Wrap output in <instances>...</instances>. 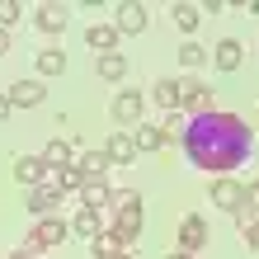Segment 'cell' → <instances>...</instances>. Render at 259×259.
<instances>
[{"mask_svg":"<svg viewBox=\"0 0 259 259\" xmlns=\"http://www.w3.org/2000/svg\"><path fill=\"white\" fill-rule=\"evenodd\" d=\"M179 146H184L189 165H198V170H207V175L222 179V175H231V170L245 165L250 146H254V132L245 127V118L212 109V113H198V118L184 123Z\"/></svg>","mask_w":259,"mask_h":259,"instance_id":"cell-1","label":"cell"},{"mask_svg":"<svg viewBox=\"0 0 259 259\" xmlns=\"http://www.w3.org/2000/svg\"><path fill=\"white\" fill-rule=\"evenodd\" d=\"M142 198H137L132 189H123V193H113V231L123 236V245H132L137 236H142Z\"/></svg>","mask_w":259,"mask_h":259,"instance_id":"cell-2","label":"cell"},{"mask_svg":"<svg viewBox=\"0 0 259 259\" xmlns=\"http://www.w3.org/2000/svg\"><path fill=\"white\" fill-rule=\"evenodd\" d=\"M207 193H212V203H217L226 217H240V222H245V184H236L231 175H222V179H212Z\"/></svg>","mask_w":259,"mask_h":259,"instance_id":"cell-3","label":"cell"},{"mask_svg":"<svg viewBox=\"0 0 259 259\" xmlns=\"http://www.w3.org/2000/svg\"><path fill=\"white\" fill-rule=\"evenodd\" d=\"M179 113L184 118H198V113H212V90L198 85V80H179Z\"/></svg>","mask_w":259,"mask_h":259,"instance_id":"cell-4","label":"cell"},{"mask_svg":"<svg viewBox=\"0 0 259 259\" xmlns=\"http://www.w3.org/2000/svg\"><path fill=\"white\" fill-rule=\"evenodd\" d=\"M66 236H71V226L62 217H42L33 226V236H28V250H52V245H62Z\"/></svg>","mask_w":259,"mask_h":259,"instance_id":"cell-5","label":"cell"},{"mask_svg":"<svg viewBox=\"0 0 259 259\" xmlns=\"http://www.w3.org/2000/svg\"><path fill=\"white\" fill-rule=\"evenodd\" d=\"M142 109H146V95H142V90H118V95H113V123H118V127L137 123Z\"/></svg>","mask_w":259,"mask_h":259,"instance_id":"cell-6","label":"cell"},{"mask_svg":"<svg viewBox=\"0 0 259 259\" xmlns=\"http://www.w3.org/2000/svg\"><path fill=\"white\" fill-rule=\"evenodd\" d=\"M113 14H118V19H113L118 38H123V33H146V5H142V0H123Z\"/></svg>","mask_w":259,"mask_h":259,"instance_id":"cell-7","label":"cell"},{"mask_svg":"<svg viewBox=\"0 0 259 259\" xmlns=\"http://www.w3.org/2000/svg\"><path fill=\"white\" fill-rule=\"evenodd\" d=\"M203 245H207V222L189 212V217L179 222V250H184V254H198Z\"/></svg>","mask_w":259,"mask_h":259,"instance_id":"cell-8","label":"cell"},{"mask_svg":"<svg viewBox=\"0 0 259 259\" xmlns=\"http://www.w3.org/2000/svg\"><path fill=\"white\" fill-rule=\"evenodd\" d=\"M42 99H48V85L42 80H14L10 85V104L14 109H38Z\"/></svg>","mask_w":259,"mask_h":259,"instance_id":"cell-9","label":"cell"},{"mask_svg":"<svg viewBox=\"0 0 259 259\" xmlns=\"http://www.w3.org/2000/svg\"><path fill=\"white\" fill-rule=\"evenodd\" d=\"M104 156H109L113 165H132V160H137V142H132V132H123V127H113V137H109V146H104Z\"/></svg>","mask_w":259,"mask_h":259,"instance_id":"cell-10","label":"cell"},{"mask_svg":"<svg viewBox=\"0 0 259 259\" xmlns=\"http://www.w3.org/2000/svg\"><path fill=\"white\" fill-rule=\"evenodd\" d=\"M80 207H90V212L113 207V189L104 184V179H85V189H80Z\"/></svg>","mask_w":259,"mask_h":259,"instance_id":"cell-11","label":"cell"},{"mask_svg":"<svg viewBox=\"0 0 259 259\" xmlns=\"http://www.w3.org/2000/svg\"><path fill=\"white\" fill-rule=\"evenodd\" d=\"M212 62H217V71H240V62H245V48H240L236 38H222L217 48H212Z\"/></svg>","mask_w":259,"mask_h":259,"instance_id":"cell-12","label":"cell"},{"mask_svg":"<svg viewBox=\"0 0 259 259\" xmlns=\"http://www.w3.org/2000/svg\"><path fill=\"white\" fill-rule=\"evenodd\" d=\"M62 203V193H52V189H28V198H24V207L33 212V222H42V217H52V207Z\"/></svg>","mask_w":259,"mask_h":259,"instance_id":"cell-13","label":"cell"},{"mask_svg":"<svg viewBox=\"0 0 259 259\" xmlns=\"http://www.w3.org/2000/svg\"><path fill=\"white\" fill-rule=\"evenodd\" d=\"M85 42H90L99 57H104V52H118V28H113V24H90V28H85Z\"/></svg>","mask_w":259,"mask_h":259,"instance_id":"cell-14","label":"cell"},{"mask_svg":"<svg viewBox=\"0 0 259 259\" xmlns=\"http://www.w3.org/2000/svg\"><path fill=\"white\" fill-rule=\"evenodd\" d=\"M90 250H95V259H113V254H127V245H123V236L113 231V226H104V231L90 240Z\"/></svg>","mask_w":259,"mask_h":259,"instance_id":"cell-15","label":"cell"},{"mask_svg":"<svg viewBox=\"0 0 259 259\" xmlns=\"http://www.w3.org/2000/svg\"><path fill=\"white\" fill-rule=\"evenodd\" d=\"M14 179L28 189H38L42 184V156H14Z\"/></svg>","mask_w":259,"mask_h":259,"instance_id":"cell-16","label":"cell"},{"mask_svg":"<svg viewBox=\"0 0 259 259\" xmlns=\"http://www.w3.org/2000/svg\"><path fill=\"white\" fill-rule=\"evenodd\" d=\"M71 231L80 236V240H95L104 231V222H99V212H90V207H75V222H71Z\"/></svg>","mask_w":259,"mask_h":259,"instance_id":"cell-17","label":"cell"},{"mask_svg":"<svg viewBox=\"0 0 259 259\" xmlns=\"http://www.w3.org/2000/svg\"><path fill=\"white\" fill-rule=\"evenodd\" d=\"M33 19H38L42 33H62V28H66V5H38Z\"/></svg>","mask_w":259,"mask_h":259,"instance_id":"cell-18","label":"cell"},{"mask_svg":"<svg viewBox=\"0 0 259 259\" xmlns=\"http://www.w3.org/2000/svg\"><path fill=\"white\" fill-rule=\"evenodd\" d=\"M95 71L104 75V80H123V75H127V57L123 52H104L99 62H95Z\"/></svg>","mask_w":259,"mask_h":259,"instance_id":"cell-19","label":"cell"},{"mask_svg":"<svg viewBox=\"0 0 259 259\" xmlns=\"http://www.w3.org/2000/svg\"><path fill=\"white\" fill-rule=\"evenodd\" d=\"M42 165H48V170H66V165H71V142H62V137L48 142V146H42Z\"/></svg>","mask_w":259,"mask_h":259,"instance_id":"cell-20","label":"cell"},{"mask_svg":"<svg viewBox=\"0 0 259 259\" xmlns=\"http://www.w3.org/2000/svg\"><path fill=\"white\" fill-rule=\"evenodd\" d=\"M151 99H156L160 104V109H179V80H156V85H151Z\"/></svg>","mask_w":259,"mask_h":259,"instance_id":"cell-21","label":"cell"},{"mask_svg":"<svg viewBox=\"0 0 259 259\" xmlns=\"http://www.w3.org/2000/svg\"><path fill=\"white\" fill-rule=\"evenodd\" d=\"M109 156H104V151H85V156H80V170H85V179H104V175H109Z\"/></svg>","mask_w":259,"mask_h":259,"instance_id":"cell-22","label":"cell"},{"mask_svg":"<svg viewBox=\"0 0 259 259\" xmlns=\"http://www.w3.org/2000/svg\"><path fill=\"white\" fill-rule=\"evenodd\" d=\"M62 71H66V52H62V48L38 52V75H62Z\"/></svg>","mask_w":259,"mask_h":259,"instance_id":"cell-23","label":"cell"},{"mask_svg":"<svg viewBox=\"0 0 259 259\" xmlns=\"http://www.w3.org/2000/svg\"><path fill=\"white\" fill-rule=\"evenodd\" d=\"M132 142H137V151H160V146H165V132H160L156 123H146V127H137Z\"/></svg>","mask_w":259,"mask_h":259,"instance_id":"cell-24","label":"cell"},{"mask_svg":"<svg viewBox=\"0 0 259 259\" xmlns=\"http://www.w3.org/2000/svg\"><path fill=\"white\" fill-rule=\"evenodd\" d=\"M170 14H175V24L184 28L189 38H193V28H198V19H203V10H198V5H184V0H179V5H175Z\"/></svg>","mask_w":259,"mask_h":259,"instance_id":"cell-25","label":"cell"},{"mask_svg":"<svg viewBox=\"0 0 259 259\" xmlns=\"http://www.w3.org/2000/svg\"><path fill=\"white\" fill-rule=\"evenodd\" d=\"M203 57H207V52H203V48H198V42L189 38L184 48H179V66H184V71H193V66H203Z\"/></svg>","mask_w":259,"mask_h":259,"instance_id":"cell-26","label":"cell"},{"mask_svg":"<svg viewBox=\"0 0 259 259\" xmlns=\"http://www.w3.org/2000/svg\"><path fill=\"white\" fill-rule=\"evenodd\" d=\"M240 240H245L250 254H259V222H245V226H240Z\"/></svg>","mask_w":259,"mask_h":259,"instance_id":"cell-27","label":"cell"},{"mask_svg":"<svg viewBox=\"0 0 259 259\" xmlns=\"http://www.w3.org/2000/svg\"><path fill=\"white\" fill-rule=\"evenodd\" d=\"M19 14H24V10H19V0H0V28H10Z\"/></svg>","mask_w":259,"mask_h":259,"instance_id":"cell-28","label":"cell"},{"mask_svg":"<svg viewBox=\"0 0 259 259\" xmlns=\"http://www.w3.org/2000/svg\"><path fill=\"white\" fill-rule=\"evenodd\" d=\"M254 212V222H259V179L254 184H245V217Z\"/></svg>","mask_w":259,"mask_h":259,"instance_id":"cell-29","label":"cell"},{"mask_svg":"<svg viewBox=\"0 0 259 259\" xmlns=\"http://www.w3.org/2000/svg\"><path fill=\"white\" fill-rule=\"evenodd\" d=\"M10 113H14V104H10V95H0V123H5Z\"/></svg>","mask_w":259,"mask_h":259,"instance_id":"cell-30","label":"cell"},{"mask_svg":"<svg viewBox=\"0 0 259 259\" xmlns=\"http://www.w3.org/2000/svg\"><path fill=\"white\" fill-rule=\"evenodd\" d=\"M10 259H38V250H28V245H24V250H14Z\"/></svg>","mask_w":259,"mask_h":259,"instance_id":"cell-31","label":"cell"},{"mask_svg":"<svg viewBox=\"0 0 259 259\" xmlns=\"http://www.w3.org/2000/svg\"><path fill=\"white\" fill-rule=\"evenodd\" d=\"M0 52H10V28H0Z\"/></svg>","mask_w":259,"mask_h":259,"instance_id":"cell-32","label":"cell"},{"mask_svg":"<svg viewBox=\"0 0 259 259\" xmlns=\"http://www.w3.org/2000/svg\"><path fill=\"white\" fill-rule=\"evenodd\" d=\"M170 259H193V254H184V250H175V254H170Z\"/></svg>","mask_w":259,"mask_h":259,"instance_id":"cell-33","label":"cell"},{"mask_svg":"<svg viewBox=\"0 0 259 259\" xmlns=\"http://www.w3.org/2000/svg\"><path fill=\"white\" fill-rule=\"evenodd\" d=\"M113 259H132V254H113Z\"/></svg>","mask_w":259,"mask_h":259,"instance_id":"cell-34","label":"cell"}]
</instances>
